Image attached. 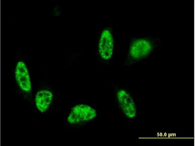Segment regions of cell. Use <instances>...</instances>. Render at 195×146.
<instances>
[{"mask_svg": "<svg viewBox=\"0 0 195 146\" xmlns=\"http://www.w3.org/2000/svg\"><path fill=\"white\" fill-rule=\"evenodd\" d=\"M15 76L17 83L20 89L27 93L32 90L30 76L27 66L23 61L17 62L15 68Z\"/></svg>", "mask_w": 195, "mask_h": 146, "instance_id": "obj_2", "label": "cell"}, {"mask_svg": "<svg viewBox=\"0 0 195 146\" xmlns=\"http://www.w3.org/2000/svg\"><path fill=\"white\" fill-rule=\"evenodd\" d=\"M152 41L145 39H137L132 43L130 48L129 53L135 59H139L148 55L153 47Z\"/></svg>", "mask_w": 195, "mask_h": 146, "instance_id": "obj_3", "label": "cell"}, {"mask_svg": "<svg viewBox=\"0 0 195 146\" xmlns=\"http://www.w3.org/2000/svg\"><path fill=\"white\" fill-rule=\"evenodd\" d=\"M120 104L125 114L132 119L135 116L136 110L134 101L129 94L125 91L120 90L117 94Z\"/></svg>", "mask_w": 195, "mask_h": 146, "instance_id": "obj_5", "label": "cell"}, {"mask_svg": "<svg viewBox=\"0 0 195 146\" xmlns=\"http://www.w3.org/2000/svg\"><path fill=\"white\" fill-rule=\"evenodd\" d=\"M53 95L52 92L46 89H41L36 93L34 102L38 111L41 113L46 112L49 108L52 102Z\"/></svg>", "mask_w": 195, "mask_h": 146, "instance_id": "obj_6", "label": "cell"}, {"mask_svg": "<svg viewBox=\"0 0 195 146\" xmlns=\"http://www.w3.org/2000/svg\"><path fill=\"white\" fill-rule=\"evenodd\" d=\"M114 41L112 34L108 30L102 32L100 39L98 50L101 57L107 60L112 56L113 52Z\"/></svg>", "mask_w": 195, "mask_h": 146, "instance_id": "obj_4", "label": "cell"}, {"mask_svg": "<svg viewBox=\"0 0 195 146\" xmlns=\"http://www.w3.org/2000/svg\"><path fill=\"white\" fill-rule=\"evenodd\" d=\"M96 110L87 105L81 104L74 107L67 118L70 123L76 124L90 120L96 116Z\"/></svg>", "mask_w": 195, "mask_h": 146, "instance_id": "obj_1", "label": "cell"}]
</instances>
